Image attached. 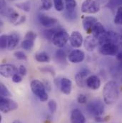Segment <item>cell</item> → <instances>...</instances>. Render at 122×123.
I'll return each instance as SVG.
<instances>
[{
  "mask_svg": "<svg viewBox=\"0 0 122 123\" xmlns=\"http://www.w3.org/2000/svg\"><path fill=\"white\" fill-rule=\"evenodd\" d=\"M18 69L12 64H3L0 66V74L4 77H12L14 74L17 73Z\"/></svg>",
  "mask_w": 122,
  "mask_h": 123,
  "instance_id": "cell-8",
  "label": "cell"
},
{
  "mask_svg": "<svg viewBox=\"0 0 122 123\" xmlns=\"http://www.w3.org/2000/svg\"><path fill=\"white\" fill-rule=\"evenodd\" d=\"M34 41L32 40H29V39H24L22 44H21V47L24 49V50H31L33 47H34Z\"/></svg>",
  "mask_w": 122,
  "mask_h": 123,
  "instance_id": "cell-24",
  "label": "cell"
},
{
  "mask_svg": "<svg viewBox=\"0 0 122 123\" xmlns=\"http://www.w3.org/2000/svg\"><path fill=\"white\" fill-rule=\"evenodd\" d=\"M119 86L116 81H109L103 89V97L104 102L111 105L114 104L119 97Z\"/></svg>",
  "mask_w": 122,
  "mask_h": 123,
  "instance_id": "cell-1",
  "label": "cell"
},
{
  "mask_svg": "<svg viewBox=\"0 0 122 123\" xmlns=\"http://www.w3.org/2000/svg\"><path fill=\"white\" fill-rule=\"evenodd\" d=\"M13 123H22L20 120H14Z\"/></svg>",
  "mask_w": 122,
  "mask_h": 123,
  "instance_id": "cell-43",
  "label": "cell"
},
{
  "mask_svg": "<svg viewBox=\"0 0 122 123\" xmlns=\"http://www.w3.org/2000/svg\"><path fill=\"white\" fill-rule=\"evenodd\" d=\"M31 90L33 94L39 98L41 102H46L49 99L48 94L44 83L38 80H34L30 83Z\"/></svg>",
  "mask_w": 122,
  "mask_h": 123,
  "instance_id": "cell-2",
  "label": "cell"
},
{
  "mask_svg": "<svg viewBox=\"0 0 122 123\" xmlns=\"http://www.w3.org/2000/svg\"><path fill=\"white\" fill-rule=\"evenodd\" d=\"M89 72L87 70H81L75 75V81L79 87H84L87 85V80Z\"/></svg>",
  "mask_w": 122,
  "mask_h": 123,
  "instance_id": "cell-13",
  "label": "cell"
},
{
  "mask_svg": "<svg viewBox=\"0 0 122 123\" xmlns=\"http://www.w3.org/2000/svg\"><path fill=\"white\" fill-rule=\"evenodd\" d=\"M8 19H9V22H10L11 23L15 24V23L18 21V19H19V14H18L16 11L13 10V11L11 12V14L9 15Z\"/></svg>",
  "mask_w": 122,
  "mask_h": 123,
  "instance_id": "cell-32",
  "label": "cell"
},
{
  "mask_svg": "<svg viewBox=\"0 0 122 123\" xmlns=\"http://www.w3.org/2000/svg\"><path fill=\"white\" fill-rule=\"evenodd\" d=\"M12 81L14 82V83H19L22 81V77L17 73H16L15 74L13 75V77H12Z\"/></svg>",
  "mask_w": 122,
  "mask_h": 123,
  "instance_id": "cell-38",
  "label": "cell"
},
{
  "mask_svg": "<svg viewBox=\"0 0 122 123\" xmlns=\"http://www.w3.org/2000/svg\"><path fill=\"white\" fill-rule=\"evenodd\" d=\"M65 8L68 12H74L77 6L76 0H64Z\"/></svg>",
  "mask_w": 122,
  "mask_h": 123,
  "instance_id": "cell-23",
  "label": "cell"
},
{
  "mask_svg": "<svg viewBox=\"0 0 122 123\" xmlns=\"http://www.w3.org/2000/svg\"><path fill=\"white\" fill-rule=\"evenodd\" d=\"M71 123H86V118L83 113L79 109H74L71 113Z\"/></svg>",
  "mask_w": 122,
  "mask_h": 123,
  "instance_id": "cell-16",
  "label": "cell"
},
{
  "mask_svg": "<svg viewBox=\"0 0 122 123\" xmlns=\"http://www.w3.org/2000/svg\"><path fill=\"white\" fill-rule=\"evenodd\" d=\"M77 101H78V102L79 104H85V103H87V96L85 94H80L78 96Z\"/></svg>",
  "mask_w": 122,
  "mask_h": 123,
  "instance_id": "cell-37",
  "label": "cell"
},
{
  "mask_svg": "<svg viewBox=\"0 0 122 123\" xmlns=\"http://www.w3.org/2000/svg\"><path fill=\"white\" fill-rule=\"evenodd\" d=\"M38 19H39L40 24L46 28L54 27V26L58 22V20L57 19H55L54 17H49L48 15H46L44 14H39L38 16Z\"/></svg>",
  "mask_w": 122,
  "mask_h": 123,
  "instance_id": "cell-10",
  "label": "cell"
},
{
  "mask_svg": "<svg viewBox=\"0 0 122 123\" xmlns=\"http://www.w3.org/2000/svg\"><path fill=\"white\" fill-rule=\"evenodd\" d=\"M48 107L49 111L51 112V113H54L57 110V104L55 100H49L48 102Z\"/></svg>",
  "mask_w": 122,
  "mask_h": 123,
  "instance_id": "cell-33",
  "label": "cell"
},
{
  "mask_svg": "<svg viewBox=\"0 0 122 123\" xmlns=\"http://www.w3.org/2000/svg\"><path fill=\"white\" fill-rule=\"evenodd\" d=\"M119 51V47L117 44L107 42L99 45V52L105 56H115Z\"/></svg>",
  "mask_w": 122,
  "mask_h": 123,
  "instance_id": "cell-5",
  "label": "cell"
},
{
  "mask_svg": "<svg viewBox=\"0 0 122 123\" xmlns=\"http://www.w3.org/2000/svg\"><path fill=\"white\" fill-rule=\"evenodd\" d=\"M106 31L104 29V27L102 25V24H101L100 22H97L94 26L93 27L92 30V35H93L96 39H99L101 36H102Z\"/></svg>",
  "mask_w": 122,
  "mask_h": 123,
  "instance_id": "cell-19",
  "label": "cell"
},
{
  "mask_svg": "<svg viewBox=\"0 0 122 123\" xmlns=\"http://www.w3.org/2000/svg\"><path fill=\"white\" fill-rule=\"evenodd\" d=\"M97 2H99L100 4H106V3H107L109 0H96Z\"/></svg>",
  "mask_w": 122,
  "mask_h": 123,
  "instance_id": "cell-42",
  "label": "cell"
},
{
  "mask_svg": "<svg viewBox=\"0 0 122 123\" xmlns=\"http://www.w3.org/2000/svg\"><path fill=\"white\" fill-rule=\"evenodd\" d=\"M85 54L82 50L74 49L72 50L68 55V59L70 62L74 64H78L84 60Z\"/></svg>",
  "mask_w": 122,
  "mask_h": 123,
  "instance_id": "cell-11",
  "label": "cell"
},
{
  "mask_svg": "<svg viewBox=\"0 0 122 123\" xmlns=\"http://www.w3.org/2000/svg\"><path fill=\"white\" fill-rule=\"evenodd\" d=\"M55 59L56 61L59 64H66V55L64 50L58 49L55 52Z\"/></svg>",
  "mask_w": 122,
  "mask_h": 123,
  "instance_id": "cell-20",
  "label": "cell"
},
{
  "mask_svg": "<svg viewBox=\"0 0 122 123\" xmlns=\"http://www.w3.org/2000/svg\"><path fill=\"white\" fill-rule=\"evenodd\" d=\"M87 111L95 117H100L104 112V102L98 99H95L89 102L87 105Z\"/></svg>",
  "mask_w": 122,
  "mask_h": 123,
  "instance_id": "cell-3",
  "label": "cell"
},
{
  "mask_svg": "<svg viewBox=\"0 0 122 123\" xmlns=\"http://www.w3.org/2000/svg\"><path fill=\"white\" fill-rule=\"evenodd\" d=\"M98 22L97 19L93 17H85L82 19V25L84 30L89 34L92 32V30L94 25Z\"/></svg>",
  "mask_w": 122,
  "mask_h": 123,
  "instance_id": "cell-17",
  "label": "cell"
},
{
  "mask_svg": "<svg viewBox=\"0 0 122 123\" xmlns=\"http://www.w3.org/2000/svg\"><path fill=\"white\" fill-rule=\"evenodd\" d=\"M9 35L2 34L0 37V47L1 49H5L8 47Z\"/></svg>",
  "mask_w": 122,
  "mask_h": 123,
  "instance_id": "cell-26",
  "label": "cell"
},
{
  "mask_svg": "<svg viewBox=\"0 0 122 123\" xmlns=\"http://www.w3.org/2000/svg\"><path fill=\"white\" fill-rule=\"evenodd\" d=\"M19 72L21 75L22 76H25L27 73V68L25 67V66L24 65H20L19 67Z\"/></svg>",
  "mask_w": 122,
  "mask_h": 123,
  "instance_id": "cell-39",
  "label": "cell"
},
{
  "mask_svg": "<svg viewBox=\"0 0 122 123\" xmlns=\"http://www.w3.org/2000/svg\"><path fill=\"white\" fill-rule=\"evenodd\" d=\"M19 39H20L19 35L17 33H16V32L11 33L9 35V42H8L7 49L9 51L14 50L17 47V45L19 44Z\"/></svg>",
  "mask_w": 122,
  "mask_h": 123,
  "instance_id": "cell-18",
  "label": "cell"
},
{
  "mask_svg": "<svg viewBox=\"0 0 122 123\" xmlns=\"http://www.w3.org/2000/svg\"><path fill=\"white\" fill-rule=\"evenodd\" d=\"M14 57L19 60H27V57L26 55V54L24 52L22 51H17L14 53Z\"/></svg>",
  "mask_w": 122,
  "mask_h": 123,
  "instance_id": "cell-34",
  "label": "cell"
},
{
  "mask_svg": "<svg viewBox=\"0 0 122 123\" xmlns=\"http://www.w3.org/2000/svg\"><path fill=\"white\" fill-rule=\"evenodd\" d=\"M35 60L38 62H49L50 61V57L48 54L45 52H40L34 55Z\"/></svg>",
  "mask_w": 122,
  "mask_h": 123,
  "instance_id": "cell-21",
  "label": "cell"
},
{
  "mask_svg": "<svg viewBox=\"0 0 122 123\" xmlns=\"http://www.w3.org/2000/svg\"><path fill=\"white\" fill-rule=\"evenodd\" d=\"M59 86L60 88V90L61 92H63L65 94H70L72 90V82L71 80L66 78V77H63L59 80Z\"/></svg>",
  "mask_w": 122,
  "mask_h": 123,
  "instance_id": "cell-14",
  "label": "cell"
},
{
  "mask_svg": "<svg viewBox=\"0 0 122 123\" xmlns=\"http://www.w3.org/2000/svg\"><path fill=\"white\" fill-rule=\"evenodd\" d=\"M83 42V36L79 31H74L71 32L69 37V42L71 47L74 48H79L81 47Z\"/></svg>",
  "mask_w": 122,
  "mask_h": 123,
  "instance_id": "cell-9",
  "label": "cell"
},
{
  "mask_svg": "<svg viewBox=\"0 0 122 123\" xmlns=\"http://www.w3.org/2000/svg\"><path fill=\"white\" fill-rule=\"evenodd\" d=\"M16 6L19 9H20L22 11H24L26 12H29L30 11L31 6L29 1H25V2H22L16 4Z\"/></svg>",
  "mask_w": 122,
  "mask_h": 123,
  "instance_id": "cell-27",
  "label": "cell"
},
{
  "mask_svg": "<svg viewBox=\"0 0 122 123\" xmlns=\"http://www.w3.org/2000/svg\"><path fill=\"white\" fill-rule=\"evenodd\" d=\"M44 86H45V87H46V90H47V91H51V84H50V82L48 81V80H44Z\"/></svg>",
  "mask_w": 122,
  "mask_h": 123,
  "instance_id": "cell-41",
  "label": "cell"
},
{
  "mask_svg": "<svg viewBox=\"0 0 122 123\" xmlns=\"http://www.w3.org/2000/svg\"><path fill=\"white\" fill-rule=\"evenodd\" d=\"M100 4L96 0H84L81 4V12L85 14H96L100 11Z\"/></svg>",
  "mask_w": 122,
  "mask_h": 123,
  "instance_id": "cell-6",
  "label": "cell"
},
{
  "mask_svg": "<svg viewBox=\"0 0 122 123\" xmlns=\"http://www.w3.org/2000/svg\"><path fill=\"white\" fill-rule=\"evenodd\" d=\"M55 9L57 12H62L65 7V3L64 0H53Z\"/></svg>",
  "mask_w": 122,
  "mask_h": 123,
  "instance_id": "cell-29",
  "label": "cell"
},
{
  "mask_svg": "<svg viewBox=\"0 0 122 123\" xmlns=\"http://www.w3.org/2000/svg\"><path fill=\"white\" fill-rule=\"evenodd\" d=\"M114 23L117 25H122V6H120L117 10L114 17Z\"/></svg>",
  "mask_w": 122,
  "mask_h": 123,
  "instance_id": "cell-25",
  "label": "cell"
},
{
  "mask_svg": "<svg viewBox=\"0 0 122 123\" xmlns=\"http://www.w3.org/2000/svg\"></svg>",
  "mask_w": 122,
  "mask_h": 123,
  "instance_id": "cell-44",
  "label": "cell"
},
{
  "mask_svg": "<svg viewBox=\"0 0 122 123\" xmlns=\"http://www.w3.org/2000/svg\"><path fill=\"white\" fill-rule=\"evenodd\" d=\"M19 107L18 104L13 99L9 97H2L0 99V110L3 113H8L11 111L15 110Z\"/></svg>",
  "mask_w": 122,
  "mask_h": 123,
  "instance_id": "cell-7",
  "label": "cell"
},
{
  "mask_svg": "<svg viewBox=\"0 0 122 123\" xmlns=\"http://www.w3.org/2000/svg\"><path fill=\"white\" fill-rule=\"evenodd\" d=\"M61 28H56V27H52V28H48L46 30L44 31V36L46 39H47L48 40H52V37H54V34L59 30Z\"/></svg>",
  "mask_w": 122,
  "mask_h": 123,
  "instance_id": "cell-22",
  "label": "cell"
},
{
  "mask_svg": "<svg viewBox=\"0 0 122 123\" xmlns=\"http://www.w3.org/2000/svg\"><path fill=\"white\" fill-rule=\"evenodd\" d=\"M39 70L43 72H47L50 73L52 75L54 76L55 75V71L52 67H43L41 68H39Z\"/></svg>",
  "mask_w": 122,
  "mask_h": 123,
  "instance_id": "cell-35",
  "label": "cell"
},
{
  "mask_svg": "<svg viewBox=\"0 0 122 123\" xmlns=\"http://www.w3.org/2000/svg\"><path fill=\"white\" fill-rule=\"evenodd\" d=\"M26 17L25 16H22L20 19H19V20H18L14 25H22V24H23V23H24L25 22V21H26Z\"/></svg>",
  "mask_w": 122,
  "mask_h": 123,
  "instance_id": "cell-40",
  "label": "cell"
},
{
  "mask_svg": "<svg viewBox=\"0 0 122 123\" xmlns=\"http://www.w3.org/2000/svg\"><path fill=\"white\" fill-rule=\"evenodd\" d=\"M0 94L2 97H9L12 96L11 93L3 83L0 84Z\"/></svg>",
  "mask_w": 122,
  "mask_h": 123,
  "instance_id": "cell-30",
  "label": "cell"
},
{
  "mask_svg": "<svg viewBox=\"0 0 122 123\" xmlns=\"http://www.w3.org/2000/svg\"><path fill=\"white\" fill-rule=\"evenodd\" d=\"M69 37L70 36L66 31L60 29L54 34L52 42L54 46L59 48H62L67 44L68 41L69 40Z\"/></svg>",
  "mask_w": 122,
  "mask_h": 123,
  "instance_id": "cell-4",
  "label": "cell"
},
{
  "mask_svg": "<svg viewBox=\"0 0 122 123\" xmlns=\"http://www.w3.org/2000/svg\"><path fill=\"white\" fill-rule=\"evenodd\" d=\"M36 37H37L36 33H35V32H34L32 31H28L26 34V35L24 37V39L32 40V41H35V39H36Z\"/></svg>",
  "mask_w": 122,
  "mask_h": 123,
  "instance_id": "cell-36",
  "label": "cell"
},
{
  "mask_svg": "<svg viewBox=\"0 0 122 123\" xmlns=\"http://www.w3.org/2000/svg\"><path fill=\"white\" fill-rule=\"evenodd\" d=\"M64 17L69 22H72L76 19L77 18V13L74 11V12H68L66 11L64 13Z\"/></svg>",
  "mask_w": 122,
  "mask_h": 123,
  "instance_id": "cell-28",
  "label": "cell"
},
{
  "mask_svg": "<svg viewBox=\"0 0 122 123\" xmlns=\"http://www.w3.org/2000/svg\"><path fill=\"white\" fill-rule=\"evenodd\" d=\"M41 9L48 11L52 7V0H41Z\"/></svg>",
  "mask_w": 122,
  "mask_h": 123,
  "instance_id": "cell-31",
  "label": "cell"
},
{
  "mask_svg": "<svg viewBox=\"0 0 122 123\" xmlns=\"http://www.w3.org/2000/svg\"><path fill=\"white\" fill-rule=\"evenodd\" d=\"M84 48L87 51L91 52H93L95 48L99 45L98 39L93 35H89L86 37L84 42Z\"/></svg>",
  "mask_w": 122,
  "mask_h": 123,
  "instance_id": "cell-12",
  "label": "cell"
},
{
  "mask_svg": "<svg viewBox=\"0 0 122 123\" xmlns=\"http://www.w3.org/2000/svg\"><path fill=\"white\" fill-rule=\"evenodd\" d=\"M87 86L92 90H97L101 87V80L96 75H90L87 80Z\"/></svg>",
  "mask_w": 122,
  "mask_h": 123,
  "instance_id": "cell-15",
  "label": "cell"
}]
</instances>
